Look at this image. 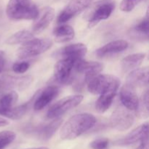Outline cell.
I'll return each instance as SVG.
<instances>
[{
    "mask_svg": "<svg viewBox=\"0 0 149 149\" xmlns=\"http://www.w3.org/2000/svg\"><path fill=\"white\" fill-rule=\"evenodd\" d=\"M18 100V94L15 90L4 94L0 98V111L7 110L13 107Z\"/></svg>",
    "mask_w": 149,
    "mask_h": 149,
    "instance_id": "484cf974",
    "label": "cell"
},
{
    "mask_svg": "<svg viewBox=\"0 0 149 149\" xmlns=\"http://www.w3.org/2000/svg\"><path fill=\"white\" fill-rule=\"evenodd\" d=\"M83 100V95H74L65 97L52 106L47 113L48 119H53L59 117L71 109L77 107Z\"/></svg>",
    "mask_w": 149,
    "mask_h": 149,
    "instance_id": "5b68a950",
    "label": "cell"
},
{
    "mask_svg": "<svg viewBox=\"0 0 149 149\" xmlns=\"http://www.w3.org/2000/svg\"><path fill=\"white\" fill-rule=\"evenodd\" d=\"M148 135V123L146 122L131 131L126 136L116 141L115 142V144L117 146H120L132 145V144L140 142L144 137Z\"/></svg>",
    "mask_w": 149,
    "mask_h": 149,
    "instance_id": "7c38bea8",
    "label": "cell"
},
{
    "mask_svg": "<svg viewBox=\"0 0 149 149\" xmlns=\"http://www.w3.org/2000/svg\"><path fill=\"white\" fill-rule=\"evenodd\" d=\"M96 118L93 114L82 113L71 116L62 126L60 137L63 140H74L88 131L96 124Z\"/></svg>",
    "mask_w": 149,
    "mask_h": 149,
    "instance_id": "6da1fadb",
    "label": "cell"
},
{
    "mask_svg": "<svg viewBox=\"0 0 149 149\" xmlns=\"http://www.w3.org/2000/svg\"><path fill=\"white\" fill-rule=\"evenodd\" d=\"M146 55L143 53H135L127 55L123 58L121 62V67L124 72H129L138 68L145 59Z\"/></svg>",
    "mask_w": 149,
    "mask_h": 149,
    "instance_id": "ffe728a7",
    "label": "cell"
},
{
    "mask_svg": "<svg viewBox=\"0 0 149 149\" xmlns=\"http://www.w3.org/2000/svg\"><path fill=\"white\" fill-rule=\"evenodd\" d=\"M4 55V52H3L1 50H0V55Z\"/></svg>",
    "mask_w": 149,
    "mask_h": 149,
    "instance_id": "d590c367",
    "label": "cell"
},
{
    "mask_svg": "<svg viewBox=\"0 0 149 149\" xmlns=\"http://www.w3.org/2000/svg\"><path fill=\"white\" fill-rule=\"evenodd\" d=\"M149 33V24L148 13L146 17L143 19L136 26H134L130 33V37L137 40H148Z\"/></svg>",
    "mask_w": 149,
    "mask_h": 149,
    "instance_id": "44dd1931",
    "label": "cell"
},
{
    "mask_svg": "<svg viewBox=\"0 0 149 149\" xmlns=\"http://www.w3.org/2000/svg\"><path fill=\"white\" fill-rule=\"evenodd\" d=\"M77 61L70 58H62L56 63L54 67V78L57 82L62 84L72 82L74 65Z\"/></svg>",
    "mask_w": 149,
    "mask_h": 149,
    "instance_id": "8992f818",
    "label": "cell"
},
{
    "mask_svg": "<svg viewBox=\"0 0 149 149\" xmlns=\"http://www.w3.org/2000/svg\"><path fill=\"white\" fill-rule=\"evenodd\" d=\"M116 92V90H109L100 95L95 103V109L98 113H104L111 107Z\"/></svg>",
    "mask_w": 149,
    "mask_h": 149,
    "instance_id": "7402d4cb",
    "label": "cell"
},
{
    "mask_svg": "<svg viewBox=\"0 0 149 149\" xmlns=\"http://www.w3.org/2000/svg\"><path fill=\"white\" fill-rule=\"evenodd\" d=\"M129 44L125 40H115L106 44L96 50V55L100 58L119 53L127 49Z\"/></svg>",
    "mask_w": 149,
    "mask_h": 149,
    "instance_id": "d6986e66",
    "label": "cell"
},
{
    "mask_svg": "<svg viewBox=\"0 0 149 149\" xmlns=\"http://www.w3.org/2000/svg\"><path fill=\"white\" fill-rule=\"evenodd\" d=\"M55 17V10L52 7H45L39 12L33 25V33H40L47 29Z\"/></svg>",
    "mask_w": 149,
    "mask_h": 149,
    "instance_id": "2e32d148",
    "label": "cell"
},
{
    "mask_svg": "<svg viewBox=\"0 0 149 149\" xmlns=\"http://www.w3.org/2000/svg\"><path fill=\"white\" fill-rule=\"evenodd\" d=\"M52 42L49 39H32L23 43L17 49L16 55L20 59L39 55L52 47Z\"/></svg>",
    "mask_w": 149,
    "mask_h": 149,
    "instance_id": "277c9868",
    "label": "cell"
},
{
    "mask_svg": "<svg viewBox=\"0 0 149 149\" xmlns=\"http://www.w3.org/2000/svg\"><path fill=\"white\" fill-rule=\"evenodd\" d=\"M8 124V121H7L5 119H4V118L0 117V127L6 126V125H7Z\"/></svg>",
    "mask_w": 149,
    "mask_h": 149,
    "instance_id": "836d02e7",
    "label": "cell"
},
{
    "mask_svg": "<svg viewBox=\"0 0 149 149\" xmlns=\"http://www.w3.org/2000/svg\"><path fill=\"white\" fill-rule=\"evenodd\" d=\"M59 88L57 86L51 85L45 87L39 93L33 105L35 111H40L46 107L49 103L52 101L58 96Z\"/></svg>",
    "mask_w": 149,
    "mask_h": 149,
    "instance_id": "9a60e30c",
    "label": "cell"
},
{
    "mask_svg": "<svg viewBox=\"0 0 149 149\" xmlns=\"http://www.w3.org/2000/svg\"><path fill=\"white\" fill-rule=\"evenodd\" d=\"M15 134L12 131L5 130L0 132V149H4L14 141Z\"/></svg>",
    "mask_w": 149,
    "mask_h": 149,
    "instance_id": "4316f807",
    "label": "cell"
},
{
    "mask_svg": "<svg viewBox=\"0 0 149 149\" xmlns=\"http://www.w3.org/2000/svg\"><path fill=\"white\" fill-rule=\"evenodd\" d=\"M87 52V47L82 43L67 45L58 50L56 55L63 58H70L74 61L81 60Z\"/></svg>",
    "mask_w": 149,
    "mask_h": 149,
    "instance_id": "5bb4252c",
    "label": "cell"
},
{
    "mask_svg": "<svg viewBox=\"0 0 149 149\" xmlns=\"http://www.w3.org/2000/svg\"><path fill=\"white\" fill-rule=\"evenodd\" d=\"M30 67V63L29 62H17L13 64V70L17 74H23L26 72Z\"/></svg>",
    "mask_w": 149,
    "mask_h": 149,
    "instance_id": "4dcf8cb0",
    "label": "cell"
},
{
    "mask_svg": "<svg viewBox=\"0 0 149 149\" xmlns=\"http://www.w3.org/2000/svg\"><path fill=\"white\" fill-rule=\"evenodd\" d=\"M39 12L32 0H10L6 7L7 17L13 20H35Z\"/></svg>",
    "mask_w": 149,
    "mask_h": 149,
    "instance_id": "7a4b0ae2",
    "label": "cell"
},
{
    "mask_svg": "<svg viewBox=\"0 0 149 149\" xmlns=\"http://www.w3.org/2000/svg\"><path fill=\"white\" fill-rule=\"evenodd\" d=\"M92 1L93 0H71L58 15V22L62 23L68 21L85 10L91 4Z\"/></svg>",
    "mask_w": 149,
    "mask_h": 149,
    "instance_id": "30bf717a",
    "label": "cell"
},
{
    "mask_svg": "<svg viewBox=\"0 0 149 149\" xmlns=\"http://www.w3.org/2000/svg\"><path fill=\"white\" fill-rule=\"evenodd\" d=\"M109 141L106 138H99L95 140L90 143V147L93 149H106L109 146Z\"/></svg>",
    "mask_w": 149,
    "mask_h": 149,
    "instance_id": "f546056e",
    "label": "cell"
},
{
    "mask_svg": "<svg viewBox=\"0 0 149 149\" xmlns=\"http://www.w3.org/2000/svg\"><path fill=\"white\" fill-rule=\"evenodd\" d=\"M143 0H122L120 4V10L123 12H130Z\"/></svg>",
    "mask_w": 149,
    "mask_h": 149,
    "instance_id": "f1b7e54d",
    "label": "cell"
},
{
    "mask_svg": "<svg viewBox=\"0 0 149 149\" xmlns=\"http://www.w3.org/2000/svg\"><path fill=\"white\" fill-rule=\"evenodd\" d=\"M33 38H34V35H33V32L26 30H22L19 31L12 36H10L6 40V43L10 45L23 44L27 41L33 39Z\"/></svg>",
    "mask_w": 149,
    "mask_h": 149,
    "instance_id": "d4e9b609",
    "label": "cell"
},
{
    "mask_svg": "<svg viewBox=\"0 0 149 149\" xmlns=\"http://www.w3.org/2000/svg\"><path fill=\"white\" fill-rule=\"evenodd\" d=\"M149 71L148 67L135 68L130 71L127 77L126 84L136 87L148 85Z\"/></svg>",
    "mask_w": 149,
    "mask_h": 149,
    "instance_id": "e0dca14e",
    "label": "cell"
},
{
    "mask_svg": "<svg viewBox=\"0 0 149 149\" xmlns=\"http://www.w3.org/2000/svg\"><path fill=\"white\" fill-rule=\"evenodd\" d=\"M63 120L58 117L48 123L43 124L36 127L31 130V132L41 141H46L50 139L62 125Z\"/></svg>",
    "mask_w": 149,
    "mask_h": 149,
    "instance_id": "8fae6325",
    "label": "cell"
},
{
    "mask_svg": "<svg viewBox=\"0 0 149 149\" xmlns=\"http://www.w3.org/2000/svg\"><path fill=\"white\" fill-rule=\"evenodd\" d=\"M53 35L57 42L63 43L71 40L74 37L75 32L71 26L68 25H63L54 29Z\"/></svg>",
    "mask_w": 149,
    "mask_h": 149,
    "instance_id": "603a6c76",
    "label": "cell"
},
{
    "mask_svg": "<svg viewBox=\"0 0 149 149\" xmlns=\"http://www.w3.org/2000/svg\"><path fill=\"white\" fill-rule=\"evenodd\" d=\"M148 91H146V93H144V95H143L142 99H141V101L139 104H138V107L137 110L139 111V114L142 116L143 118H146L148 116Z\"/></svg>",
    "mask_w": 149,
    "mask_h": 149,
    "instance_id": "83f0119b",
    "label": "cell"
},
{
    "mask_svg": "<svg viewBox=\"0 0 149 149\" xmlns=\"http://www.w3.org/2000/svg\"><path fill=\"white\" fill-rule=\"evenodd\" d=\"M87 89L94 95H101L109 90L117 91L120 85V81L116 77L111 74H97L88 81Z\"/></svg>",
    "mask_w": 149,
    "mask_h": 149,
    "instance_id": "3957f363",
    "label": "cell"
},
{
    "mask_svg": "<svg viewBox=\"0 0 149 149\" xmlns=\"http://www.w3.org/2000/svg\"><path fill=\"white\" fill-rule=\"evenodd\" d=\"M120 100L123 106L130 111H136L139 104V99L135 87L125 84L121 88Z\"/></svg>",
    "mask_w": 149,
    "mask_h": 149,
    "instance_id": "4fadbf2b",
    "label": "cell"
},
{
    "mask_svg": "<svg viewBox=\"0 0 149 149\" xmlns=\"http://www.w3.org/2000/svg\"><path fill=\"white\" fill-rule=\"evenodd\" d=\"M31 102V101L30 100V101L25 103L24 104H22L20 106H16V107L13 106L7 110L0 111V115L5 116L8 119H13V120H17V119H21L29 110Z\"/></svg>",
    "mask_w": 149,
    "mask_h": 149,
    "instance_id": "cb8c5ba5",
    "label": "cell"
},
{
    "mask_svg": "<svg viewBox=\"0 0 149 149\" xmlns=\"http://www.w3.org/2000/svg\"><path fill=\"white\" fill-rule=\"evenodd\" d=\"M33 81L31 76L15 77L4 75L0 79V92L13 91L18 90L22 91L27 88Z\"/></svg>",
    "mask_w": 149,
    "mask_h": 149,
    "instance_id": "ba28073f",
    "label": "cell"
},
{
    "mask_svg": "<svg viewBox=\"0 0 149 149\" xmlns=\"http://www.w3.org/2000/svg\"><path fill=\"white\" fill-rule=\"evenodd\" d=\"M29 149H49L47 147H41V148H29Z\"/></svg>",
    "mask_w": 149,
    "mask_h": 149,
    "instance_id": "e575fe53",
    "label": "cell"
},
{
    "mask_svg": "<svg viewBox=\"0 0 149 149\" xmlns=\"http://www.w3.org/2000/svg\"><path fill=\"white\" fill-rule=\"evenodd\" d=\"M114 7L115 5L113 2L103 3V4L97 6L89 20V27H93L101 20H106L107 18H109L111 13H113Z\"/></svg>",
    "mask_w": 149,
    "mask_h": 149,
    "instance_id": "ac0fdd59",
    "label": "cell"
},
{
    "mask_svg": "<svg viewBox=\"0 0 149 149\" xmlns=\"http://www.w3.org/2000/svg\"><path fill=\"white\" fill-rule=\"evenodd\" d=\"M103 65L95 61H86L79 60L74 65V72L83 76L82 82L86 83L91 78L97 75L103 70Z\"/></svg>",
    "mask_w": 149,
    "mask_h": 149,
    "instance_id": "9c48e42d",
    "label": "cell"
},
{
    "mask_svg": "<svg viewBox=\"0 0 149 149\" xmlns=\"http://www.w3.org/2000/svg\"><path fill=\"white\" fill-rule=\"evenodd\" d=\"M131 111L125 106L118 107L110 118V125L112 128L119 131H125L132 126L135 121Z\"/></svg>",
    "mask_w": 149,
    "mask_h": 149,
    "instance_id": "52a82bcc",
    "label": "cell"
},
{
    "mask_svg": "<svg viewBox=\"0 0 149 149\" xmlns=\"http://www.w3.org/2000/svg\"><path fill=\"white\" fill-rule=\"evenodd\" d=\"M140 142L141 143L136 149H148V135L144 137Z\"/></svg>",
    "mask_w": 149,
    "mask_h": 149,
    "instance_id": "1f68e13d",
    "label": "cell"
},
{
    "mask_svg": "<svg viewBox=\"0 0 149 149\" xmlns=\"http://www.w3.org/2000/svg\"><path fill=\"white\" fill-rule=\"evenodd\" d=\"M4 63H5V62H4V59L3 58V55H0V74L4 69Z\"/></svg>",
    "mask_w": 149,
    "mask_h": 149,
    "instance_id": "d6a6232c",
    "label": "cell"
}]
</instances>
